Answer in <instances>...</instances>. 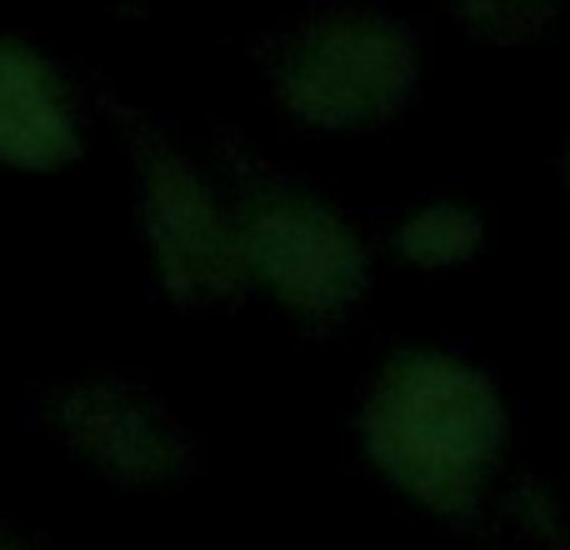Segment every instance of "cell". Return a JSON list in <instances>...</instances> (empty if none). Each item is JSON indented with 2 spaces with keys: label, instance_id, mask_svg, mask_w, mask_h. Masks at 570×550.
<instances>
[{
  "label": "cell",
  "instance_id": "obj_1",
  "mask_svg": "<svg viewBox=\"0 0 570 550\" xmlns=\"http://www.w3.org/2000/svg\"><path fill=\"white\" fill-rule=\"evenodd\" d=\"M371 451L431 505H465L505 441L495 391L445 355L395 361L371 395Z\"/></svg>",
  "mask_w": 570,
  "mask_h": 550
},
{
  "label": "cell",
  "instance_id": "obj_2",
  "mask_svg": "<svg viewBox=\"0 0 570 550\" xmlns=\"http://www.w3.org/2000/svg\"><path fill=\"white\" fill-rule=\"evenodd\" d=\"M411 80L415 56L405 30L361 10L305 30L281 66V90L291 110L325 130L381 120L411 90Z\"/></svg>",
  "mask_w": 570,
  "mask_h": 550
},
{
  "label": "cell",
  "instance_id": "obj_3",
  "mask_svg": "<svg viewBox=\"0 0 570 550\" xmlns=\"http://www.w3.org/2000/svg\"><path fill=\"white\" fill-rule=\"evenodd\" d=\"M240 261L301 315H335L361 291V251L331 210L311 200H271L240 230Z\"/></svg>",
  "mask_w": 570,
  "mask_h": 550
},
{
  "label": "cell",
  "instance_id": "obj_4",
  "mask_svg": "<svg viewBox=\"0 0 570 550\" xmlns=\"http://www.w3.org/2000/svg\"><path fill=\"white\" fill-rule=\"evenodd\" d=\"M140 190H146V236L160 281L186 301L230 291L240 275V236L226 226L216 196L200 186L196 170L166 150H150Z\"/></svg>",
  "mask_w": 570,
  "mask_h": 550
},
{
  "label": "cell",
  "instance_id": "obj_5",
  "mask_svg": "<svg viewBox=\"0 0 570 550\" xmlns=\"http://www.w3.org/2000/svg\"><path fill=\"white\" fill-rule=\"evenodd\" d=\"M56 425L70 451L116 481H166L180 465V435L130 385H80L56 405Z\"/></svg>",
  "mask_w": 570,
  "mask_h": 550
},
{
  "label": "cell",
  "instance_id": "obj_6",
  "mask_svg": "<svg viewBox=\"0 0 570 550\" xmlns=\"http://www.w3.org/2000/svg\"><path fill=\"white\" fill-rule=\"evenodd\" d=\"M76 150L80 130L60 76L30 46L0 36V166L56 170Z\"/></svg>",
  "mask_w": 570,
  "mask_h": 550
},
{
  "label": "cell",
  "instance_id": "obj_7",
  "mask_svg": "<svg viewBox=\"0 0 570 550\" xmlns=\"http://www.w3.org/2000/svg\"><path fill=\"white\" fill-rule=\"evenodd\" d=\"M475 240H481V226L461 206H431L401 230V251L421 266H451V261L471 256Z\"/></svg>",
  "mask_w": 570,
  "mask_h": 550
},
{
  "label": "cell",
  "instance_id": "obj_8",
  "mask_svg": "<svg viewBox=\"0 0 570 550\" xmlns=\"http://www.w3.org/2000/svg\"><path fill=\"white\" fill-rule=\"evenodd\" d=\"M556 0H461L465 20H471L481 36L495 40H515L525 30H535L546 16H551Z\"/></svg>",
  "mask_w": 570,
  "mask_h": 550
},
{
  "label": "cell",
  "instance_id": "obj_9",
  "mask_svg": "<svg viewBox=\"0 0 570 550\" xmlns=\"http://www.w3.org/2000/svg\"><path fill=\"white\" fill-rule=\"evenodd\" d=\"M0 550H16V546H0Z\"/></svg>",
  "mask_w": 570,
  "mask_h": 550
}]
</instances>
